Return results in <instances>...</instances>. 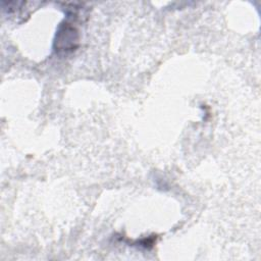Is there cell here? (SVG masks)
I'll return each mask as SVG.
<instances>
[{
    "label": "cell",
    "instance_id": "cell-1",
    "mask_svg": "<svg viewBox=\"0 0 261 261\" xmlns=\"http://www.w3.org/2000/svg\"><path fill=\"white\" fill-rule=\"evenodd\" d=\"M79 43V34L74 27L70 23L64 22L59 27L54 41V48L56 51H72L76 48Z\"/></svg>",
    "mask_w": 261,
    "mask_h": 261
}]
</instances>
